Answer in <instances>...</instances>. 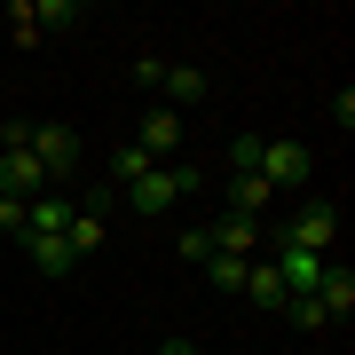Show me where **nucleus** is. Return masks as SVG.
<instances>
[{"label":"nucleus","instance_id":"7ed1b4c3","mask_svg":"<svg viewBox=\"0 0 355 355\" xmlns=\"http://www.w3.org/2000/svg\"><path fill=\"white\" fill-rule=\"evenodd\" d=\"M308 174H316L308 142H261V182L268 190H308Z\"/></svg>","mask_w":355,"mask_h":355},{"label":"nucleus","instance_id":"f03ea898","mask_svg":"<svg viewBox=\"0 0 355 355\" xmlns=\"http://www.w3.org/2000/svg\"><path fill=\"white\" fill-rule=\"evenodd\" d=\"M32 158H40V174H48V182H64V174H79L87 142H79V127H64V119H48V127H32Z\"/></svg>","mask_w":355,"mask_h":355},{"label":"nucleus","instance_id":"39448f33","mask_svg":"<svg viewBox=\"0 0 355 355\" xmlns=\"http://www.w3.org/2000/svg\"><path fill=\"white\" fill-rule=\"evenodd\" d=\"M316 308H324L331 324H347V316H355V268H347V261H324V284H316Z\"/></svg>","mask_w":355,"mask_h":355},{"label":"nucleus","instance_id":"ddd939ff","mask_svg":"<svg viewBox=\"0 0 355 355\" xmlns=\"http://www.w3.org/2000/svg\"><path fill=\"white\" fill-rule=\"evenodd\" d=\"M205 268H214V292H245V268H253V261H237V253H205Z\"/></svg>","mask_w":355,"mask_h":355},{"label":"nucleus","instance_id":"f8f14e48","mask_svg":"<svg viewBox=\"0 0 355 355\" xmlns=\"http://www.w3.org/2000/svg\"><path fill=\"white\" fill-rule=\"evenodd\" d=\"M79 24V0H32V32L48 40V32H71Z\"/></svg>","mask_w":355,"mask_h":355},{"label":"nucleus","instance_id":"9d476101","mask_svg":"<svg viewBox=\"0 0 355 355\" xmlns=\"http://www.w3.org/2000/svg\"><path fill=\"white\" fill-rule=\"evenodd\" d=\"M229 205H237V214H245V221H261V214H268V205H277V190H268V182H261V174H229Z\"/></svg>","mask_w":355,"mask_h":355},{"label":"nucleus","instance_id":"4468645a","mask_svg":"<svg viewBox=\"0 0 355 355\" xmlns=\"http://www.w3.org/2000/svg\"><path fill=\"white\" fill-rule=\"evenodd\" d=\"M142 174H150V158H142L135 142H127V150H111V190H127V182H142Z\"/></svg>","mask_w":355,"mask_h":355},{"label":"nucleus","instance_id":"423d86ee","mask_svg":"<svg viewBox=\"0 0 355 355\" xmlns=\"http://www.w3.org/2000/svg\"><path fill=\"white\" fill-rule=\"evenodd\" d=\"M205 245H214V253H237V261H253V245H261V221H245V214H221L214 229H205Z\"/></svg>","mask_w":355,"mask_h":355},{"label":"nucleus","instance_id":"a211bd4d","mask_svg":"<svg viewBox=\"0 0 355 355\" xmlns=\"http://www.w3.org/2000/svg\"><path fill=\"white\" fill-rule=\"evenodd\" d=\"M158 355H198V347H190V340H166V347H158Z\"/></svg>","mask_w":355,"mask_h":355},{"label":"nucleus","instance_id":"1a4fd4ad","mask_svg":"<svg viewBox=\"0 0 355 355\" xmlns=\"http://www.w3.org/2000/svg\"><path fill=\"white\" fill-rule=\"evenodd\" d=\"M245 300H253V308H261V316H277V308L292 300V292L277 284V268H268V261H253V268H245Z\"/></svg>","mask_w":355,"mask_h":355},{"label":"nucleus","instance_id":"2eb2a0df","mask_svg":"<svg viewBox=\"0 0 355 355\" xmlns=\"http://www.w3.org/2000/svg\"><path fill=\"white\" fill-rule=\"evenodd\" d=\"M229 174H261V135H237V142H229Z\"/></svg>","mask_w":355,"mask_h":355},{"label":"nucleus","instance_id":"9b49d317","mask_svg":"<svg viewBox=\"0 0 355 355\" xmlns=\"http://www.w3.org/2000/svg\"><path fill=\"white\" fill-rule=\"evenodd\" d=\"M103 237H111V221H103V214H71V229H64V245H71L79 261L103 253Z\"/></svg>","mask_w":355,"mask_h":355},{"label":"nucleus","instance_id":"dca6fc26","mask_svg":"<svg viewBox=\"0 0 355 355\" xmlns=\"http://www.w3.org/2000/svg\"><path fill=\"white\" fill-rule=\"evenodd\" d=\"M284 316H292V324H300V331H324V324H331V316H324V308H316V292H308V300H284Z\"/></svg>","mask_w":355,"mask_h":355},{"label":"nucleus","instance_id":"0eeeda50","mask_svg":"<svg viewBox=\"0 0 355 355\" xmlns=\"http://www.w3.org/2000/svg\"><path fill=\"white\" fill-rule=\"evenodd\" d=\"M158 95H166V111H182V103H205V95H214V79H205L198 64H166Z\"/></svg>","mask_w":355,"mask_h":355},{"label":"nucleus","instance_id":"20e7f679","mask_svg":"<svg viewBox=\"0 0 355 355\" xmlns=\"http://www.w3.org/2000/svg\"><path fill=\"white\" fill-rule=\"evenodd\" d=\"M135 150L142 158H166V150H182V111H166V103H150V111H142V127H135Z\"/></svg>","mask_w":355,"mask_h":355},{"label":"nucleus","instance_id":"6e6552de","mask_svg":"<svg viewBox=\"0 0 355 355\" xmlns=\"http://www.w3.org/2000/svg\"><path fill=\"white\" fill-rule=\"evenodd\" d=\"M24 261L40 268V277H71V268H79V253L64 237H24Z\"/></svg>","mask_w":355,"mask_h":355},{"label":"nucleus","instance_id":"f3484780","mask_svg":"<svg viewBox=\"0 0 355 355\" xmlns=\"http://www.w3.org/2000/svg\"><path fill=\"white\" fill-rule=\"evenodd\" d=\"M0 237H24V205L16 198H0Z\"/></svg>","mask_w":355,"mask_h":355},{"label":"nucleus","instance_id":"f257e3e1","mask_svg":"<svg viewBox=\"0 0 355 355\" xmlns=\"http://www.w3.org/2000/svg\"><path fill=\"white\" fill-rule=\"evenodd\" d=\"M277 245H300V253L331 261V245H340V205H331V198H308L300 214H292V221L277 229Z\"/></svg>","mask_w":355,"mask_h":355}]
</instances>
